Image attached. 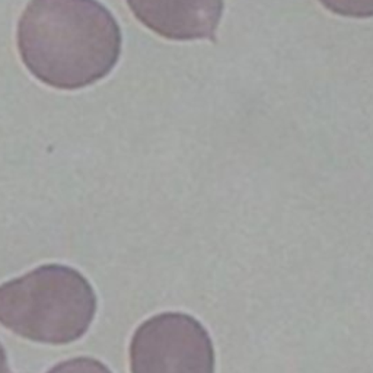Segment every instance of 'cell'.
Instances as JSON below:
<instances>
[{
    "label": "cell",
    "instance_id": "cell-1",
    "mask_svg": "<svg viewBox=\"0 0 373 373\" xmlns=\"http://www.w3.org/2000/svg\"><path fill=\"white\" fill-rule=\"evenodd\" d=\"M16 42L22 63L41 83L77 90L112 72L123 36L98 0H31L18 21Z\"/></svg>",
    "mask_w": 373,
    "mask_h": 373
},
{
    "label": "cell",
    "instance_id": "cell-2",
    "mask_svg": "<svg viewBox=\"0 0 373 373\" xmlns=\"http://www.w3.org/2000/svg\"><path fill=\"white\" fill-rule=\"evenodd\" d=\"M97 295L72 267L41 266L0 286V324L31 342L69 344L89 330Z\"/></svg>",
    "mask_w": 373,
    "mask_h": 373
},
{
    "label": "cell",
    "instance_id": "cell-3",
    "mask_svg": "<svg viewBox=\"0 0 373 373\" xmlns=\"http://www.w3.org/2000/svg\"><path fill=\"white\" fill-rule=\"evenodd\" d=\"M130 365L131 373H214V348L193 316L165 312L136 330Z\"/></svg>",
    "mask_w": 373,
    "mask_h": 373
},
{
    "label": "cell",
    "instance_id": "cell-4",
    "mask_svg": "<svg viewBox=\"0 0 373 373\" xmlns=\"http://www.w3.org/2000/svg\"><path fill=\"white\" fill-rule=\"evenodd\" d=\"M140 24L174 41L216 40L223 0H126Z\"/></svg>",
    "mask_w": 373,
    "mask_h": 373
},
{
    "label": "cell",
    "instance_id": "cell-5",
    "mask_svg": "<svg viewBox=\"0 0 373 373\" xmlns=\"http://www.w3.org/2000/svg\"><path fill=\"white\" fill-rule=\"evenodd\" d=\"M331 12L347 18H373V0H320Z\"/></svg>",
    "mask_w": 373,
    "mask_h": 373
},
{
    "label": "cell",
    "instance_id": "cell-6",
    "mask_svg": "<svg viewBox=\"0 0 373 373\" xmlns=\"http://www.w3.org/2000/svg\"><path fill=\"white\" fill-rule=\"evenodd\" d=\"M49 373H111V370L99 360L90 357H77L66 360L54 366Z\"/></svg>",
    "mask_w": 373,
    "mask_h": 373
},
{
    "label": "cell",
    "instance_id": "cell-7",
    "mask_svg": "<svg viewBox=\"0 0 373 373\" xmlns=\"http://www.w3.org/2000/svg\"><path fill=\"white\" fill-rule=\"evenodd\" d=\"M0 373H15L8 363V356L2 344H0Z\"/></svg>",
    "mask_w": 373,
    "mask_h": 373
}]
</instances>
